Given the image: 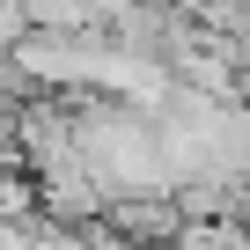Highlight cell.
Here are the masks:
<instances>
[{
    "label": "cell",
    "mask_w": 250,
    "mask_h": 250,
    "mask_svg": "<svg viewBox=\"0 0 250 250\" xmlns=\"http://www.w3.org/2000/svg\"><path fill=\"white\" fill-rule=\"evenodd\" d=\"M74 147H81V169L103 184V199H118V191H169L155 110L133 103V96L74 88Z\"/></svg>",
    "instance_id": "1"
},
{
    "label": "cell",
    "mask_w": 250,
    "mask_h": 250,
    "mask_svg": "<svg viewBox=\"0 0 250 250\" xmlns=\"http://www.w3.org/2000/svg\"><path fill=\"white\" fill-rule=\"evenodd\" d=\"M103 221H110V228H125L133 243H147V250H169V243H177V228H184L191 213L177 206V191H118V199L103 206Z\"/></svg>",
    "instance_id": "2"
},
{
    "label": "cell",
    "mask_w": 250,
    "mask_h": 250,
    "mask_svg": "<svg viewBox=\"0 0 250 250\" xmlns=\"http://www.w3.org/2000/svg\"><path fill=\"white\" fill-rule=\"evenodd\" d=\"M169 250H250V235H243L235 213H213V221H184Z\"/></svg>",
    "instance_id": "3"
},
{
    "label": "cell",
    "mask_w": 250,
    "mask_h": 250,
    "mask_svg": "<svg viewBox=\"0 0 250 250\" xmlns=\"http://www.w3.org/2000/svg\"><path fill=\"white\" fill-rule=\"evenodd\" d=\"M37 250H88V221H37Z\"/></svg>",
    "instance_id": "4"
},
{
    "label": "cell",
    "mask_w": 250,
    "mask_h": 250,
    "mask_svg": "<svg viewBox=\"0 0 250 250\" xmlns=\"http://www.w3.org/2000/svg\"><path fill=\"white\" fill-rule=\"evenodd\" d=\"M30 37V0H0V52H15Z\"/></svg>",
    "instance_id": "5"
},
{
    "label": "cell",
    "mask_w": 250,
    "mask_h": 250,
    "mask_svg": "<svg viewBox=\"0 0 250 250\" xmlns=\"http://www.w3.org/2000/svg\"><path fill=\"white\" fill-rule=\"evenodd\" d=\"M235 96H243V103H250V59H243V66H235Z\"/></svg>",
    "instance_id": "6"
}]
</instances>
